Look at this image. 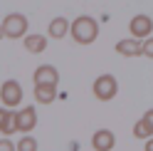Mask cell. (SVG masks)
<instances>
[{"instance_id": "obj_1", "label": "cell", "mask_w": 153, "mask_h": 151, "mask_svg": "<svg viewBox=\"0 0 153 151\" xmlns=\"http://www.w3.org/2000/svg\"><path fill=\"white\" fill-rule=\"evenodd\" d=\"M69 35L74 37V42H79V45H91L99 37V22L94 20V17H89V15H79V17L72 20Z\"/></svg>"}, {"instance_id": "obj_2", "label": "cell", "mask_w": 153, "mask_h": 151, "mask_svg": "<svg viewBox=\"0 0 153 151\" xmlns=\"http://www.w3.org/2000/svg\"><path fill=\"white\" fill-rule=\"evenodd\" d=\"M91 92H94V97H97L99 102H109V99H114V97H116V92H119L116 77H114V74H101V77H97V79H94Z\"/></svg>"}, {"instance_id": "obj_3", "label": "cell", "mask_w": 153, "mask_h": 151, "mask_svg": "<svg viewBox=\"0 0 153 151\" xmlns=\"http://www.w3.org/2000/svg\"><path fill=\"white\" fill-rule=\"evenodd\" d=\"M0 102H3V107L7 109H15L22 104V87L17 79H5L3 87H0Z\"/></svg>"}, {"instance_id": "obj_4", "label": "cell", "mask_w": 153, "mask_h": 151, "mask_svg": "<svg viewBox=\"0 0 153 151\" xmlns=\"http://www.w3.org/2000/svg\"><path fill=\"white\" fill-rule=\"evenodd\" d=\"M3 30H5V37L10 40H20L27 32V17L22 13H7L5 20H3Z\"/></svg>"}, {"instance_id": "obj_5", "label": "cell", "mask_w": 153, "mask_h": 151, "mask_svg": "<svg viewBox=\"0 0 153 151\" xmlns=\"http://www.w3.org/2000/svg\"><path fill=\"white\" fill-rule=\"evenodd\" d=\"M128 32H131V37H136V40H148L151 32H153V20L146 13L133 15L131 22H128Z\"/></svg>"}, {"instance_id": "obj_6", "label": "cell", "mask_w": 153, "mask_h": 151, "mask_svg": "<svg viewBox=\"0 0 153 151\" xmlns=\"http://www.w3.org/2000/svg\"><path fill=\"white\" fill-rule=\"evenodd\" d=\"M37 124V111L35 107H25L20 111H15V131H22V134H27V131H32Z\"/></svg>"}, {"instance_id": "obj_7", "label": "cell", "mask_w": 153, "mask_h": 151, "mask_svg": "<svg viewBox=\"0 0 153 151\" xmlns=\"http://www.w3.org/2000/svg\"><path fill=\"white\" fill-rule=\"evenodd\" d=\"M114 144H116V136H114V131H109V129H99V131H94V136H91V149H94V151H111Z\"/></svg>"}, {"instance_id": "obj_8", "label": "cell", "mask_w": 153, "mask_h": 151, "mask_svg": "<svg viewBox=\"0 0 153 151\" xmlns=\"http://www.w3.org/2000/svg\"><path fill=\"white\" fill-rule=\"evenodd\" d=\"M32 79H35V84H52V87H57V82H59V72H57L52 64H40V67L35 70Z\"/></svg>"}, {"instance_id": "obj_9", "label": "cell", "mask_w": 153, "mask_h": 151, "mask_svg": "<svg viewBox=\"0 0 153 151\" xmlns=\"http://www.w3.org/2000/svg\"><path fill=\"white\" fill-rule=\"evenodd\" d=\"M116 52L123 55V57H138V55H143V40H136V37L119 40L116 42Z\"/></svg>"}, {"instance_id": "obj_10", "label": "cell", "mask_w": 153, "mask_h": 151, "mask_svg": "<svg viewBox=\"0 0 153 151\" xmlns=\"http://www.w3.org/2000/svg\"><path fill=\"white\" fill-rule=\"evenodd\" d=\"M22 45H25V50L30 55H42L47 50V37L40 35V32H32V35H27L22 40Z\"/></svg>"}, {"instance_id": "obj_11", "label": "cell", "mask_w": 153, "mask_h": 151, "mask_svg": "<svg viewBox=\"0 0 153 151\" xmlns=\"http://www.w3.org/2000/svg\"><path fill=\"white\" fill-rule=\"evenodd\" d=\"M69 27H72V22L67 20V17H54L50 22V27H47V35L54 37V40H62V37L69 32Z\"/></svg>"}, {"instance_id": "obj_12", "label": "cell", "mask_w": 153, "mask_h": 151, "mask_svg": "<svg viewBox=\"0 0 153 151\" xmlns=\"http://www.w3.org/2000/svg\"><path fill=\"white\" fill-rule=\"evenodd\" d=\"M35 99L40 104H52L57 99V87H52V84H35Z\"/></svg>"}, {"instance_id": "obj_13", "label": "cell", "mask_w": 153, "mask_h": 151, "mask_svg": "<svg viewBox=\"0 0 153 151\" xmlns=\"http://www.w3.org/2000/svg\"><path fill=\"white\" fill-rule=\"evenodd\" d=\"M0 131L5 136L15 134V111H10L7 107H0Z\"/></svg>"}, {"instance_id": "obj_14", "label": "cell", "mask_w": 153, "mask_h": 151, "mask_svg": "<svg viewBox=\"0 0 153 151\" xmlns=\"http://www.w3.org/2000/svg\"><path fill=\"white\" fill-rule=\"evenodd\" d=\"M133 136L136 139H151V131H148V126H146L143 119H138L136 124H133Z\"/></svg>"}, {"instance_id": "obj_15", "label": "cell", "mask_w": 153, "mask_h": 151, "mask_svg": "<svg viewBox=\"0 0 153 151\" xmlns=\"http://www.w3.org/2000/svg\"><path fill=\"white\" fill-rule=\"evenodd\" d=\"M17 151H37V141L32 136H22L17 141Z\"/></svg>"}, {"instance_id": "obj_16", "label": "cell", "mask_w": 153, "mask_h": 151, "mask_svg": "<svg viewBox=\"0 0 153 151\" xmlns=\"http://www.w3.org/2000/svg\"><path fill=\"white\" fill-rule=\"evenodd\" d=\"M0 151H17V144H13L10 139H0Z\"/></svg>"}, {"instance_id": "obj_17", "label": "cell", "mask_w": 153, "mask_h": 151, "mask_svg": "<svg viewBox=\"0 0 153 151\" xmlns=\"http://www.w3.org/2000/svg\"><path fill=\"white\" fill-rule=\"evenodd\" d=\"M143 55L153 60V35L148 37V40H143Z\"/></svg>"}, {"instance_id": "obj_18", "label": "cell", "mask_w": 153, "mask_h": 151, "mask_svg": "<svg viewBox=\"0 0 153 151\" xmlns=\"http://www.w3.org/2000/svg\"><path fill=\"white\" fill-rule=\"evenodd\" d=\"M141 119L146 121V126H148V131H151V136H153V109H148V111H146V114H143Z\"/></svg>"}, {"instance_id": "obj_19", "label": "cell", "mask_w": 153, "mask_h": 151, "mask_svg": "<svg viewBox=\"0 0 153 151\" xmlns=\"http://www.w3.org/2000/svg\"><path fill=\"white\" fill-rule=\"evenodd\" d=\"M143 151H153V136L146 139V149H143Z\"/></svg>"}, {"instance_id": "obj_20", "label": "cell", "mask_w": 153, "mask_h": 151, "mask_svg": "<svg viewBox=\"0 0 153 151\" xmlns=\"http://www.w3.org/2000/svg\"><path fill=\"white\" fill-rule=\"evenodd\" d=\"M5 37V30H3V22H0V40H3Z\"/></svg>"}]
</instances>
